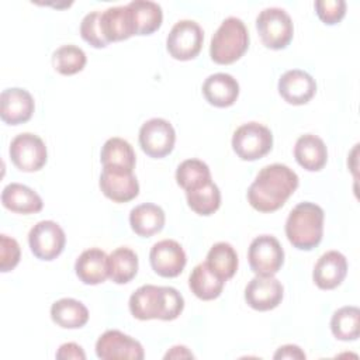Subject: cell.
I'll return each instance as SVG.
<instances>
[{
	"label": "cell",
	"mask_w": 360,
	"mask_h": 360,
	"mask_svg": "<svg viewBox=\"0 0 360 360\" xmlns=\"http://www.w3.org/2000/svg\"><path fill=\"white\" fill-rule=\"evenodd\" d=\"M249 48V32L238 17L225 18L211 38L210 56L218 65L236 62Z\"/></svg>",
	"instance_id": "277c9868"
},
{
	"label": "cell",
	"mask_w": 360,
	"mask_h": 360,
	"mask_svg": "<svg viewBox=\"0 0 360 360\" xmlns=\"http://www.w3.org/2000/svg\"><path fill=\"white\" fill-rule=\"evenodd\" d=\"M294 156L298 165L305 170L318 172L326 165L328 149L319 136L314 134H305L297 139L294 146Z\"/></svg>",
	"instance_id": "7402d4cb"
},
{
	"label": "cell",
	"mask_w": 360,
	"mask_h": 360,
	"mask_svg": "<svg viewBox=\"0 0 360 360\" xmlns=\"http://www.w3.org/2000/svg\"><path fill=\"white\" fill-rule=\"evenodd\" d=\"M283 294V284L277 278L256 276L245 288V301L256 311H270L281 302Z\"/></svg>",
	"instance_id": "5bb4252c"
},
{
	"label": "cell",
	"mask_w": 360,
	"mask_h": 360,
	"mask_svg": "<svg viewBox=\"0 0 360 360\" xmlns=\"http://www.w3.org/2000/svg\"><path fill=\"white\" fill-rule=\"evenodd\" d=\"M149 260L156 274L162 277H177L183 271L187 257L179 242L163 239L152 246Z\"/></svg>",
	"instance_id": "4fadbf2b"
},
{
	"label": "cell",
	"mask_w": 360,
	"mask_h": 360,
	"mask_svg": "<svg viewBox=\"0 0 360 360\" xmlns=\"http://www.w3.org/2000/svg\"><path fill=\"white\" fill-rule=\"evenodd\" d=\"M32 96L20 87H10L0 94V117L8 125L27 122L34 112Z\"/></svg>",
	"instance_id": "2e32d148"
},
{
	"label": "cell",
	"mask_w": 360,
	"mask_h": 360,
	"mask_svg": "<svg viewBox=\"0 0 360 360\" xmlns=\"http://www.w3.org/2000/svg\"><path fill=\"white\" fill-rule=\"evenodd\" d=\"M184 309L183 295L173 287L141 285L129 297V311L141 321H173Z\"/></svg>",
	"instance_id": "7a4b0ae2"
},
{
	"label": "cell",
	"mask_w": 360,
	"mask_h": 360,
	"mask_svg": "<svg viewBox=\"0 0 360 360\" xmlns=\"http://www.w3.org/2000/svg\"><path fill=\"white\" fill-rule=\"evenodd\" d=\"M278 93L288 104L302 105L315 96L316 82L309 73L301 69H291L278 79Z\"/></svg>",
	"instance_id": "9a60e30c"
},
{
	"label": "cell",
	"mask_w": 360,
	"mask_h": 360,
	"mask_svg": "<svg viewBox=\"0 0 360 360\" xmlns=\"http://www.w3.org/2000/svg\"><path fill=\"white\" fill-rule=\"evenodd\" d=\"M138 273V256L125 246L117 248L108 256V277L115 284L129 283Z\"/></svg>",
	"instance_id": "f1b7e54d"
},
{
	"label": "cell",
	"mask_w": 360,
	"mask_h": 360,
	"mask_svg": "<svg viewBox=\"0 0 360 360\" xmlns=\"http://www.w3.org/2000/svg\"><path fill=\"white\" fill-rule=\"evenodd\" d=\"M186 198L188 207L200 215H211L221 205V193L214 181L198 190L186 191Z\"/></svg>",
	"instance_id": "836d02e7"
},
{
	"label": "cell",
	"mask_w": 360,
	"mask_h": 360,
	"mask_svg": "<svg viewBox=\"0 0 360 360\" xmlns=\"http://www.w3.org/2000/svg\"><path fill=\"white\" fill-rule=\"evenodd\" d=\"M103 34L108 42L128 39L135 35L132 13L127 6H114L104 10L100 15Z\"/></svg>",
	"instance_id": "d6986e66"
},
{
	"label": "cell",
	"mask_w": 360,
	"mask_h": 360,
	"mask_svg": "<svg viewBox=\"0 0 360 360\" xmlns=\"http://www.w3.org/2000/svg\"><path fill=\"white\" fill-rule=\"evenodd\" d=\"M315 10L319 20L328 25L338 24L346 14L345 0H316Z\"/></svg>",
	"instance_id": "d590c367"
},
{
	"label": "cell",
	"mask_w": 360,
	"mask_h": 360,
	"mask_svg": "<svg viewBox=\"0 0 360 360\" xmlns=\"http://www.w3.org/2000/svg\"><path fill=\"white\" fill-rule=\"evenodd\" d=\"M129 224L132 231L143 238H149L160 232L165 226L163 210L152 202L134 207L129 212Z\"/></svg>",
	"instance_id": "d4e9b609"
},
{
	"label": "cell",
	"mask_w": 360,
	"mask_h": 360,
	"mask_svg": "<svg viewBox=\"0 0 360 360\" xmlns=\"http://www.w3.org/2000/svg\"><path fill=\"white\" fill-rule=\"evenodd\" d=\"M8 153L14 166L21 172H38L48 159L44 141L31 132L18 134L11 141Z\"/></svg>",
	"instance_id": "9c48e42d"
},
{
	"label": "cell",
	"mask_w": 360,
	"mask_h": 360,
	"mask_svg": "<svg viewBox=\"0 0 360 360\" xmlns=\"http://www.w3.org/2000/svg\"><path fill=\"white\" fill-rule=\"evenodd\" d=\"M207 266L224 281L233 277L238 270V255L228 242H218L207 253Z\"/></svg>",
	"instance_id": "f546056e"
},
{
	"label": "cell",
	"mask_w": 360,
	"mask_h": 360,
	"mask_svg": "<svg viewBox=\"0 0 360 360\" xmlns=\"http://www.w3.org/2000/svg\"><path fill=\"white\" fill-rule=\"evenodd\" d=\"M202 94L211 105L221 108L229 107L239 96V84L228 73H214L204 80Z\"/></svg>",
	"instance_id": "44dd1931"
},
{
	"label": "cell",
	"mask_w": 360,
	"mask_h": 360,
	"mask_svg": "<svg viewBox=\"0 0 360 360\" xmlns=\"http://www.w3.org/2000/svg\"><path fill=\"white\" fill-rule=\"evenodd\" d=\"M52 321L65 329H77L87 323L89 311L83 302L75 298H60L51 307Z\"/></svg>",
	"instance_id": "484cf974"
},
{
	"label": "cell",
	"mask_w": 360,
	"mask_h": 360,
	"mask_svg": "<svg viewBox=\"0 0 360 360\" xmlns=\"http://www.w3.org/2000/svg\"><path fill=\"white\" fill-rule=\"evenodd\" d=\"M176 142L173 125L165 118H150L139 129V145L142 150L153 158L160 159L169 155Z\"/></svg>",
	"instance_id": "30bf717a"
},
{
	"label": "cell",
	"mask_w": 360,
	"mask_h": 360,
	"mask_svg": "<svg viewBox=\"0 0 360 360\" xmlns=\"http://www.w3.org/2000/svg\"><path fill=\"white\" fill-rule=\"evenodd\" d=\"M28 243L37 259L49 262L63 252L66 236L56 222L39 221L31 228L28 233Z\"/></svg>",
	"instance_id": "8fae6325"
},
{
	"label": "cell",
	"mask_w": 360,
	"mask_h": 360,
	"mask_svg": "<svg viewBox=\"0 0 360 360\" xmlns=\"http://www.w3.org/2000/svg\"><path fill=\"white\" fill-rule=\"evenodd\" d=\"M103 169L134 172L136 156L131 143L122 138L114 136L105 141L100 155Z\"/></svg>",
	"instance_id": "cb8c5ba5"
},
{
	"label": "cell",
	"mask_w": 360,
	"mask_h": 360,
	"mask_svg": "<svg viewBox=\"0 0 360 360\" xmlns=\"http://www.w3.org/2000/svg\"><path fill=\"white\" fill-rule=\"evenodd\" d=\"M177 359V357H194L191 352L187 350L186 346H173L170 352L165 354V359Z\"/></svg>",
	"instance_id": "ab89813d"
},
{
	"label": "cell",
	"mask_w": 360,
	"mask_h": 360,
	"mask_svg": "<svg viewBox=\"0 0 360 360\" xmlns=\"http://www.w3.org/2000/svg\"><path fill=\"white\" fill-rule=\"evenodd\" d=\"M87 58L82 48L76 45H62L52 53V65L56 72L65 76L76 75L86 66Z\"/></svg>",
	"instance_id": "d6a6232c"
},
{
	"label": "cell",
	"mask_w": 360,
	"mask_h": 360,
	"mask_svg": "<svg viewBox=\"0 0 360 360\" xmlns=\"http://www.w3.org/2000/svg\"><path fill=\"white\" fill-rule=\"evenodd\" d=\"M256 28L264 46L284 49L292 39V20L284 8L267 7L256 18Z\"/></svg>",
	"instance_id": "5b68a950"
},
{
	"label": "cell",
	"mask_w": 360,
	"mask_h": 360,
	"mask_svg": "<svg viewBox=\"0 0 360 360\" xmlns=\"http://www.w3.org/2000/svg\"><path fill=\"white\" fill-rule=\"evenodd\" d=\"M347 274V260L338 250H329L323 253L312 273L314 283L321 290H333L342 284Z\"/></svg>",
	"instance_id": "ac0fdd59"
},
{
	"label": "cell",
	"mask_w": 360,
	"mask_h": 360,
	"mask_svg": "<svg viewBox=\"0 0 360 360\" xmlns=\"http://www.w3.org/2000/svg\"><path fill=\"white\" fill-rule=\"evenodd\" d=\"M274 359H305V353L295 345H285L278 347L273 356Z\"/></svg>",
	"instance_id": "f35d334b"
},
{
	"label": "cell",
	"mask_w": 360,
	"mask_h": 360,
	"mask_svg": "<svg viewBox=\"0 0 360 360\" xmlns=\"http://www.w3.org/2000/svg\"><path fill=\"white\" fill-rule=\"evenodd\" d=\"M132 13L135 35H149L158 31L163 21L162 7L149 0H134L128 3Z\"/></svg>",
	"instance_id": "4316f807"
},
{
	"label": "cell",
	"mask_w": 360,
	"mask_h": 360,
	"mask_svg": "<svg viewBox=\"0 0 360 360\" xmlns=\"http://www.w3.org/2000/svg\"><path fill=\"white\" fill-rule=\"evenodd\" d=\"M101 11H91L84 15L80 22V35L82 38L94 48H104L107 46L108 41L105 39L101 24H100Z\"/></svg>",
	"instance_id": "e575fe53"
},
{
	"label": "cell",
	"mask_w": 360,
	"mask_h": 360,
	"mask_svg": "<svg viewBox=\"0 0 360 360\" xmlns=\"http://www.w3.org/2000/svg\"><path fill=\"white\" fill-rule=\"evenodd\" d=\"M56 359L59 360H69V359H75V360H84L86 354L83 352V349L73 342L69 343H63L58 352H56Z\"/></svg>",
	"instance_id": "74e56055"
},
{
	"label": "cell",
	"mask_w": 360,
	"mask_h": 360,
	"mask_svg": "<svg viewBox=\"0 0 360 360\" xmlns=\"http://www.w3.org/2000/svg\"><path fill=\"white\" fill-rule=\"evenodd\" d=\"M176 181L184 191H194L212 180L207 163L200 159H187L177 166Z\"/></svg>",
	"instance_id": "4dcf8cb0"
},
{
	"label": "cell",
	"mask_w": 360,
	"mask_h": 360,
	"mask_svg": "<svg viewBox=\"0 0 360 360\" xmlns=\"http://www.w3.org/2000/svg\"><path fill=\"white\" fill-rule=\"evenodd\" d=\"M21 256V249L18 242L14 238H10L4 233L0 235V270L7 273L13 270Z\"/></svg>",
	"instance_id": "8d00e7d4"
},
{
	"label": "cell",
	"mask_w": 360,
	"mask_h": 360,
	"mask_svg": "<svg viewBox=\"0 0 360 360\" xmlns=\"http://www.w3.org/2000/svg\"><path fill=\"white\" fill-rule=\"evenodd\" d=\"M75 271L79 280L87 285L104 283L108 277V256L98 248H91L77 257Z\"/></svg>",
	"instance_id": "ffe728a7"
},
{
	"label": "cell",
	"mask_w": 360,
	"mask_h": 360,
	"mask_svg": "<svg viewBox=\"0 0 360 360\" xmlns=\"http://www.w3.org/2000/svg\"><path fill=\"white\" fill-rule=\"evenodd\" d=\"M273 148L271 131L259 122L240 125L232 136V149L242 160H257Z\"/></svg>",
	"instance_id": "8992f818"
},
{
	"label": "cell",
	"mask_w": 360,
	"mask_h": 360,
	"mask_svg": "<svg viewBox=\"0 0 360 360\" xmlns=\"http://www.w3.org/2000/svg\"><path fill=\"white\" fill-rule=\"evenodd\" d=\"M188 285L195 297L204 301H210L221 295L225 281L212 273L204 262L193 269L188 277Z\"/></svg>",
	"instance_id": "83f0119b"
},
{
	"label": "cell",
	"mask_w": 360,
	"mask_h": 360,
	"mask_svg": "<svg viewBox=\"0 0 360 360\" xmlns=\"http://www.w3.org/2000/svg\"><path fill=\"white\" fill-rule=\"evenodd\" d=\"M323 210L309 201L297 204L285 221V236L300 250H311L318 246L323 235Z\"/></svg>",
	"instance_id": "3957f363"
},
{
	"label": "cell",
	"mask_w": 360,
	"mask_h": 360,
	"mask_svg": "<svg viewBox=\"0 0 360 360\" xmlns=\"http://www.w3.org/2000/svg\"><path fill=\"white\" fill-rule=\"evenodd\" d=\"M1 204L17 214H35L44 207L39 194L20 183H10L3 188Z\"/></svg>",
	"instance_id": "603a6c76"
},
{
	"label": "cell",
	"mask_w": 360,
	"mask_h": 360,
	"mask_svg": "<svg viewBox=\"0 0 360 360\" xmlns=\"http://www.w3.org/2000/svg\"><path fill=\"white\" fill-rule=\"evenodd\" d=\"M330 329L339 340H356L360 335V309L353 305L339 308L332 315Z\"/></svg>",
	"instance_id": "1f68e13d"
},
{
	"label": "cell",
	"mask_w": 360,
	"mask_h": 360,
	"mask_svg": "<svg viewBox=\"0 0 360 360\" xmlns=\"http://www.w3.org/2000/svg\"><path fill=\"white\" fill-rule=\"evenodd\" d=\"M248 260L256 276H274L284 263V250L278 239L271 235H260L250 242Z\"/></svg>",
	"instance_id": "ba28073f"
},
{
	"label": "cell",
	"mask_w": 360,
	"mask_h": 360,
	"mask_svg": "<svg viewBox=\"0 0 360 360\" xmlns=\"http://www.w3.org/2000/svg\"><path fill=\"white\" fill-rule=\"evenodd\" d=\"M96 354L103 360L114 359H134L142 360L145 357L142 345L134 338L117 329L105 330L96 343Z\"/></svg>",
	"instance_id": "7c38bea8"
},
{
	"label": "cell",
	"mask_w": 360,
	"mask_h": 360,
	"mask_svg": "<svg viewBox=\"0 0 360 360\" xmlns=\"http://www.w3.org/2000/svg\"><path fill=\"white\" fill-rule=\"evenodd\" d=\"M298 183L297 173L288 166L281 163L264 166L248 188V201L256 211H277L297 190Z\"/></svg>",
	"instance_id": "6da1fadb"
},
{
	"label": "cell",
	"mask_w": 360,
	"mask_h": 360,
	"mask_svg": "<svg viewBox=\"0 0 360 360\" xmlns=\"http://www.w3.org/2000/svg\"><path fill=\"white\" fill-rule=\"evenodd\" d=\"M98 186L103 194L115 202H128L139 194V183L129 172L103 169Z\"/></svg>",
	"instance_id": "e0dca14e"
},
{
	"label": "cell",
	"mask_w": 360,
	"mask_h": 360,
	"mask_svg": "<svg viewBox=\"0 0 360 360\" xmlns=\"http://www.w3.org/2000/svg\"><path fill=\"white\" fill-rule=\"evenodd\" d=\"M202 42V28L193 20H180L172 27L166 38V48L172 58L191 60L200 53Z\"/></svg>",
	"instance_id": "52a82bcc"
}]
</instances>
